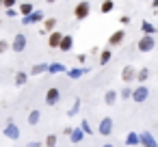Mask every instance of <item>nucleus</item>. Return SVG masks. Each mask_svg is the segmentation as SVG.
Here are the masks:
<instances>
[{
  "instance_id": "34",
  "label": "nucleus",
  "mask_w": 158,
  "mask_h": 147,
  "mask_svg": "<svg viewBox=\"0 0 158 147\" xmlns=\"http://www.w3.org/2000/svg\"><path fill=\"white\" fill-rule=\"evenodd\" d=\"M63 132H65V136H72V132H74V128H72V125H65V130H63Z\"/></svg>"
},
{
  "instance_id": "39",
  "label": "nucleus",
  "mask_w": 158,
  "mask_h": 147,
  "mask_svg": "<svg viewBox=\"0 0 158 147\" xmlns=\"http://www.w3.org/2000/svg\"><path fill=\"white\" fill-rule=\"evenodd\" d=\"M0 7H2V0H0Z\"/></svg>"
},
{
  "instance_id": "4",
  "label": "nucleus",
  "mask_w": 158,
  "mask_h": 147,
  "mask_svg": "<svg viewBox=\"0 0 158 147\" xmlns=\"http://www.w3.org/2000/svg\"><path fill=\"white\" fill-rule=\"evenodd\" d=\"M59 100H61V91H59L56 87H50V89L46 91V104H48V106H56Z\"/></svg>"
},
{
  "instance_id": "5",
  "label": "nucleus",
  "mask_w": 158,
  "mask_h": 147,
  "mask_svg": "<svg viewBox=\"0 0 158 147\" xmlns=\"http://www.w3.org/2000/svg\"><path fill=\"white\" fill-rule=\"evenodd\" d=\"M123 39H126V33L119 28V31H115L110 37H108V48H117V46H121L123 43Z\"/></svg>"
},
{
  "instance_id": "36",
  "label": "nucleus",
  "mask_w": 158,
  "mask_h": 147,
  "mask_svg": "<svg viewBox=\"0 0 158 147\" xmlns=\"http://www.w3.org/2000/svg\"><path fill=\"white\" fill-rule=\"evenodd\" d=\"M46 2H50V5H52V2H56V0H46Z\"/></svg>"
},
{
  "instance_id": "12",
  "label": "nucleus",
  "mask_w": 158,
  "mask_h": 147,
  "mask_svg": "<svg viewBox=\"0 0 158 147\" xmlns=\"http://www.w3.org/2000/svg\"><path fill=\"white\" fill-rule=\"evenodd\" d=\"M44 20H46V18H44L41 11H33V13H31L28 18H24L22 22H24V24H37V22H44Z\"/></svg>"
},
{
  "instance_id": "40",
  "label": "nucleus",
  "mask_w": 158,
  "mask_h": 147,
  "mask_svg": "<svg viewBox=\"0 0 158 147\" xmlns=\"http://www.w3.org/2000/svg\"><path fill=\"white\" fill-rule=\"evenodd\" d=\"M0 24H2V20H0Z\"/></svg>"
},
{
  "instance_id": "22",
  "label": "nucleus",
  "mask_w": 158,
  "mask_h": 147,
  "mask_svg": "<svg viewBox=\"0 0 158 147\" xmlns=\"http://www.w3.org/2000/svg\"><path fill=\"white\" fill-rule=\"evenodd\" d=\"M147 78H149V69H147V67L139 69V74H136V82H141V84H143V82H145Z\"/></svg>"
},
{
  "instance_id": "35",
  "label": "nucleus",
  "mask_w": 158,
  "mask_h": 147,
  "mask_svg": "<svg viewBox=\"0 0 158 147\" xmlns=\"http://www.w3.org/2000/svg\"><path fill=\"white\" fill-rule=\"evenodd\" d=\"M28 147H44L41 143H37V141H33V143H28Z\"/></svg>"
},
{
  "instance_id": "27",
  "label": "nucleus",
  "mask_w": 158,
  "mask_h": 147,
  "mask_svg": "<svg viewBox=\"0 0 158 147\" xmlns=\"http://www.w3.org/2000/svg\"><path fill=\"white\" fill-rule=\"evenodd\" d=\"M143 33H145V35H156V28H154L149 22H143Z\"/></svg>"
},
{
  "instance_id": "7",
  "label": "nucleus",
  "mask_w": 158,
  "mask_h": 147,
  "mask_svg": "<svg viewBox=\"0 0 158 147\" xmlns=\"http://www.w3.org/2000/svg\"><path fill=\"white\" fill-rule=\"evenodd\" d=\"M98 132H100L102 136H110V132H113V119H110V117H104V119L100 121V125H98Z\"/></svg>"
},
{
  "instance_id": "17",
  "label": "nucleus",
  "mask_w": 158,
  "mask_h": 147,
  "mask_svg": "<svg viewBox=\"0 0 158 147\" xmlns=\"http://www.w3.org/2000/svg\"><path fill=\"white\" fill-rule=\"evenodd\" d=\"M26 80H28V74H26V71H18V74H15V84H18V87H24Z\"/></svg>"
},
{
  "instance_id": "10",
  "label": "nucleus",
  "mask_w": 158,
  "mask_h": 147,
  "mask_svg": "<svg viewBox=\"0 0 158 147\" xmlns=\"http://www.w3.org/2000/svg\"><path fill=\"white\" fill-rule=\"evenodd\" d=\"M61 41H63V33H59V31L50 33V37H48V46H50V48H56V50H59Z\"/></svg>"
},
{
  "instance_id": "28",
  "label": "nucleus",
  "mask_w": 158,
  "mask_h": 147,
  "mask_svg": "<svg viewBox=\"0 0 158 147\" xmlns=\"http://www.w3.org/2000/svg\"><path fill=\"white\" fill-rule=\"evenodd\" d=\"M119 95H121V100H132V89L130 87H123Z\"/></svg>"
},
{
  "instance_id": "2",
  "label": "nucleus",
  "mask_w": 158,
  "mask_h": 147,
  "mask_svg": "<svg viewBox=\"0 0 158 147\" xmlns=\"http://www.w3.org/2000/svg\"><path fill=\"white\" fill-rule=\"evenodd\" d=\"M136 48H139V52H152V50L156 48V39H154V35H143V37L139 39Z\"/></svg>"
},
{
  "instance_id": "37",
  "label": "nucleus",
  "mask_w": 158,
  "mask_h": 147,
  "mask_svg": "<svg viewBox=\"0 0 158 147\" xmlns=\"http://www.w3.org/2000/svg\"><path fill=\"white\" fill-rule=\"evenodd\" d=\"M154 7H158V0H154Z\"/></svg>"
},
{
  "instance_id": "30",
  "label": "nucleus",
  "mask_w": 158,
  "mask_h": 147,
  "mask_svg": "<svg viewBox=\"0 0 158 147\" xmlns=\"http://www.w3.org/2000/svg\"><path fill=\"white\" fill-rule=\"evenodd\" d=\"M15 5H18V0H2V7L5 9H13Z\"/></svg>"
},
{
  "instance_id": "31",
  "label": "nucleus",
  "mask_w": 158,
  "mask_h": 147,
  "mask_svg": "<svg viewBox=\"0 0 158 147\" xmlns=\"http://www.w3.org/2000/svg\"><path fill=\"white\" fill-rule=\"evenodd\" d=\"M80 130L85 132V134H91L93 130H91V125H89V121H82V125H80Z\"/></svg>"
},
{
  "instance_id": "8",
  "label": "nucleus",
  "mask_w": 158,
  "mask_h": 147,
  "mask_svg": "<svg viewBox=\"0 0 158 147\" xmlns=\"http://www.w3.org/2000/svg\"><path fill=\"white\" fill-rule=\"evenodd\" d=\"M5 136H7V138H13V141H18V138H20V128H18L11 119H9V121H7V125H5Z\"/></svg>"
},
{
  "instance_id": "23",
  "label": "nucleus",
  "mask_w": 158,
  "mask_h": 147,
  "mask_svg": "<svg viewBox=\"0 0 158 147\" xmlns=\"http://www.w3.org/2000/svg\"><path fill=\"white\" fill-rule=\"evenodd\" d=\"M20 13H22L24 18H28V15L33 13V5H31V2H24V5H20Z\"/></svg>"
},
{
  "instance_id": "21",
  "label": "nucleus",
  "mask_w": 158,
  "mask_h": 147,
  "mask_svg": "<svg viewBox=\"0 0 158 147\" xmlns=\"http://www.w3.org/2000/svg\"><path fill=\"white\" fill-rule=\"evenodd\" d=\"M48 71H50V74H61V71H65V65H61V63H50V65H48Z\"/></svg>"
},
{
  "instance_id": "19",
  "label": "nucleus",
  "mask_w": 158,
  "mask_h": 147,
  "mask_svg": "<svg viewBox=\"0 0 158 147\" xmlns=\"http://www.w3.org/2000/svg\"><path fill=\"white\" fill-rule=\"evenodd\" d=\"M44 26H46L48 33H54V28H56V20H54V18H46V20H44Z\"/></svg>"
},
{
  "instance_id": "13",
  "label": "nucleus",
  "mask_w": 158,
  "mask_h": 147,
  "mask_svg": "<svg viewBox=\"0 0 158 147\" xmlns=\"http://www.w3.org/2000/svg\"><path fill=\"white\" fill-rule=\"evenodd\" d=\"M72 46H74V37H72V35H63V41H61L59 50H61V52H69Z\"/></svg>"
},
{
  "instance_id": "11",
  "label": "nucleus",
  "mask_w": 158,
  "mask_h": 147,
  "mask_svg": "<svg viewBox=\"0 0 158 147\" xmlns=\"http://www.w3.org/2000/svg\"><path fill=\"white\" fill-rule=\"evenodd\" d=\"M141 145H143V147H158L156 138H154L149 132H141Z\"/></svg>"
},
{
  "instance_id": "33",
  "label": "nucleus",
  "mask_w": 158,
  "mask_h": 147,
  "mask_svg": "<svg viewBox=\"0 0 158 147\" xmlns=\"http://www.w3.org/2000/svg\"><path fill=\"white\" fill-rule=\"evenodd\" d=\"M80 74H85V69H74V71H69V76H72V78H78Z\"/></svg>"
},
{
  "instance_id": "32",
  "label": "nucleus",
  "mask_w": 158,
  "mask_h": 147,
  "mask_svg": "<svg viewBox=\"0 0 158 147\" xmlns=\"http://www.w3.org/2000/svg\"><path fill=\"white\" fill-rule=\"evenodd\" d=\"M78 108H80V100H76V102H74V106H72L69 115H76V112H78Z\"/></svg>"
},
{
  "instance_id": "25",
  "label": "nucleus",
  "mask_w": 158,
  "mask_h": 147,
  "mask_svg": "<svg viewBox=\"0 0 158 147\" xmlns=\"http://www.w3.org/2000/svg\"><path fill=\"white\" fill-rule=\"evenodd\" d=\"M56 134H48L46 136V141H44V147H56Z\"/></svg>"
},
{
  "instance_id": "9",
  "label": "nucleus",
  "mask_w": 158,
  "mask_h": 147,
  "mask_svg": "<svg viewBox=\"0 0 158 147\" xmlns=\"http://www.w3.org/2000/svg\"><path fill=\"white\" fill-rule=\"evenodd\" d=\"M11 48H13V52H24L26 50V35L18 33L15 39H13V43H11Z\"/></svg>"
},
{
  "instance_id": "16",
  "label": "nucleus",
  "mask_w": 158,
  "mask_h": 147,
  "mask_svg": "<svg viewBox=\"0 0 158 147\" xmlns=\"http://www.w3.org/2000/svg\"><path fill=\"white\" fill-rule=\"evenodd\" d=\"M117 102V91H106V95H104V104L106 106H113Z\"/></svg>"
},
{
  "instance_id": "26",
  "label": "nucleus",
  "mask_w": 158,
  "mask_h": 147,
  "mask_svg": "<svg viewBox=\"0 0 158 147\" xmlns=\"http://www.w3.org/2000/svg\"><path fill=\"white\" fill-rule=\"evenodd\" d=\"M113 7H115L113 0H104L102 7H100V11H102V13H110V11H113Z\"/></svg>"
},
{
  "instance_id": "14",
  "label": "nucleus",
  "mask_w": 158,
  "mask_h": 147,
  "mask_svg": "<svg viewBox=\"0 0 158 147\" xmlns=\"http://www.w3.org/2000/svg\"><path fill=\"white\" fill-rule=\"evenodd\" d=\"M126 145H128V147L141 145V134H136V132H130V134L126 136Z\"/></svg>"
},
{
  "instance_id": "1",
  "label": "nucleus",
  "mask_w": 158,
  "mask_h": 147,
  "mask_svg": "<svg viewBox=\"0 0 158 147\" xmlns=\"http://www.w3.org/2000/svg\"><path fill=\"white\" fill-rule=\"evenodd\" d=\"M91 13V2L89 0H80V2L74 7V18L76 20H87Z\"/></svg>"
},
{
  "instance_id": "3",
  "label": "nucleus",
  "mask_w": 158,
  "mask_h": 147,
  "mask_svg": "<svg viewBox=\"0 0 158 147\" xmlns=\"http://www.w3.org/2000/svg\"><path fill=\"white\" fill-rule=\"evenodd\" d=\"M149 97V89L147 87H136V89H132V102H136V104H143L145 100Z\"/></svg>"
},
{
  "instance_id": "29",
  "label": "nucleus",
  "mask_w": 158,
  "mask_h": 147,
  "mask_svg": "<svg viewBox=\"0 0 158 147\" xmlns=\"http://www.w3.org/2000/svg\"><path fill=\"white\" fill-rule=\"evenodd\" d=\"M9 48H11V43H9V41H5V39H0V54H5V52H7Z\"/></svg>"
},
{
  "instance_id": "18",
  "label": "nucleus",
  "mask_w": 158,
  "mask_h": 147,
  "mask_svg": "<svg viewBox=\"0 0 158 147\" xmlns=\"http://www.w3.org/2000/svg\"><path fill=\"white\" fill-rule=\"evenodd\" d=\"M39 119H41V112H39V110H31V112H28V123H31V125H37Z\"/></svg>"
},
{
  "instance_id": "15",
  "label": "nucleus",
  "mask_w": 158,
  "mask_h": 147,
  "mask_svg": "<svg viewBox=\"0 0 158 147\" xmlns=\"http://www.w3.org/2000/svg\"><path fill=\"white\" fill-rule=\"evenodd\" d=\"M44 71H48V65H46V63H39V65H33V67H31V76H39V74H44Z\"/></svg>"
},
{
  "instance_id": "38",
  "label": "nucleus",
  "mask_w": 158,
  "mask_h": 147,
  "mask_svg": "<svg viewBox=\"0 0 158 147\" xmlns=\"http://www.w3.org/2000/svg\"><path fill=\"white\" fill-rule=\"evenodd\" d=\"M102 147H113V145H102Z\"/></svg>"
},
{
  "instance_id": "20",
  "label": "nucleus",
  "mask_w": 158,
  "mask_h": 147,
  "mask_svg": "<svg viewBox=\"0 0 158 147\" xmlns=\"http://www.w3.org/2000/svg\"><path fill=\"white\" fill-rule=\"evenodd\" d=\"M110 56H113V52H110V48H106V50H102V54H100V65H106V63L110 61Z\"/></svg>"
},
{
  "instance_id": "6",
  "label": "nucleus",
  "mask_w": 158,
  "mask_h": 147,
  "mask_svg": "<svg viewBox=\"0 0 158 147\" xmlns=\"http://www.w3.org/2000/svg\"><path fill=\"white\" fill-rule=\"evenodd\" d=\"M136 74H139V69H136V67L126 65V67L121 69V80H123V82H132V80H136Z\"/></svg>"
},
{
  "instance_id": "24",
  "label": "nucleus",
  "mask_w": 158,
  "mask_h": 147,
  "mask_svg": "<svg viewBox=\"0 0 158 147\" xmlns=\"http://www.w3.org/2000/svg\"><path fill=\"white\" fill-rule=\"evenodd\" d=\"M82 136H85V132H82V130L78 128V130H74V132H72L69 141H72V143H80V141H82Z\"/></svg>"
}]
</instances>
